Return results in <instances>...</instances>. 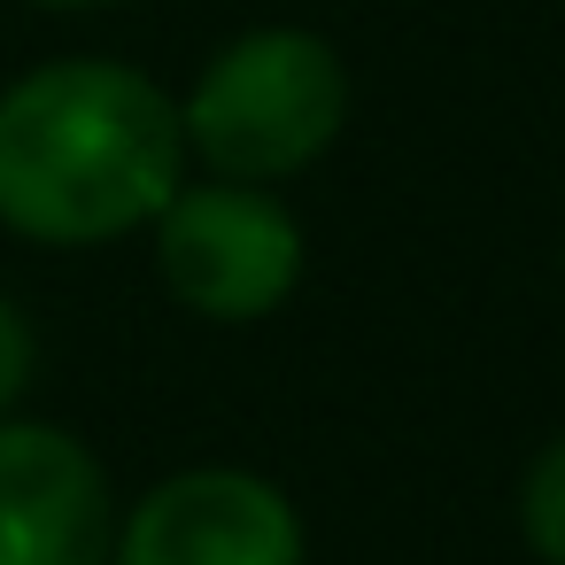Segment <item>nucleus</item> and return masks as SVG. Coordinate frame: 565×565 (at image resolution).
I'll return each instance as SVG.
<instances>
[{
    "label": "nucleus",
    "mask_w": 565,
    "mask_h": 565,
    "mask_svg": "<svg viewBox=\"0 0 565 565\" xmlns=\"http://www.w3.org/2000/svg\"><path fill=\"white\" fill-rule=\"evenodd\" d=\"M32 364H40V341H32V326H24V310L0 295V418H9L17 403H24V387H32Z\"/></svg>",
    "instance_id": "nucleus-7"
},
{
    "label": "nucleus",
    "mask_w": 565,
    "mask_h": 565,
    "mask_svg": "<svg viewBox=\"0 0 565 565\" xmlns=\"http://www.w3.org/2000/svg\"><path fill=\"white\" fill-rule=\"evenodd\" d=\"M109 542L102 457L47 418H0V565H109Z\"/></svg>",
    "instance_id": "nucleus-5"
},
{
    "label": "nucleus",
    "mask_w": 565,
    "mask_h": 565,
    "mask_svg": "<svg viewBox=\"0 0 565 565\" xmlns=\"http://www.w3.org/2000/svg\"><path fill=\"white\" fill-rule=\"evenodd\" d=\"M156 271L210 326H256L302 287V225L264 186H179L156 210Z\"/></svg>",
    "instance_id": "nucleus-3"
},
{
    "label": "nucleus",
    "mask_w": 565,
    "mask_h": 565,
    "mask_svg": "<svg viewBox=\"0 0 565 565\" xmlns=\"http://www.w3.org/2000/svg\"><path fill=\"white\" fill-rule=\"evenodd\" d=\"M519 534L542 565H565V434H550L519 472Z\"/></svg>",
    "instance_id": "nucleus-6"
},
{
    "label": "nucleus",
    "mask_w": 565,
    "mask_h": 565,
    "mask_svg": "<svg viewBox=\"0 0 565 565\" xmlns=\"http://www.w3.org/2000/svg\"><path fill=\"white\" fill-rule=\"evenodd\" d=\"M109 565H302V519L264 472L194 465L117 519Z\"/></svg>",
    "instance_id": "nucleus-4"
},
{
    "label": "nucleus",
    "mask_w": 565,
    "mask_h": 565,
    "mask_svg": "<svg viewBox=\"0 0 565 565\" xmlns=\"http://www.w3.org/2000/svg\"><path fill=\"white\" fill-rule=\"evenodd\" d=\"M40 9H109V0H40Z\"/></svg>",
    "instance_id": "nucleus-8"
},
{
    "label": "nucleus",
    "mask_w": 565,
    "mask_h": 565,
    "mask_svg": "<svg viewBox=\"0 0 565 565\" xmlns=\"http://www.w3.org/2000/svg\"><path fill=\"white\" fill-rule=\"evenodd\" d=\"M186 186L179 102L102 55L40 63L0 94V225L40 248H102Z\"/></svg>",
    "instance_id": "nucleus-1"
},
{
    "label": "nucleus",
    "mask_w": 565,
    "mask_h": 565,
    "mask_svg": "<svg viewBox=\"0 0 565 565\" xmlns=\"http://www.w3.org/2000/svg\"><path fill=\"white\" fill-rule=\"evenodd\" d=\"M349 125V71L333 40L302 24H264L217 47L179 102L186 156H202L233 186H271L310 171Z\"/></svg>",
    "instance_id": "nucleus-2"
}]
</instances>
